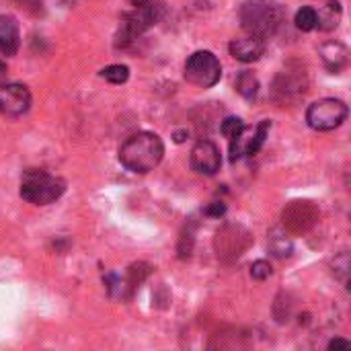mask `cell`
<instances>
[{
  "label": "cell",
  "instance_id": "7a4b0ae2",
  "mask_svg": "<svg viewBox=\"0 0 351 351\" xmlns=\"http://www.w3.org/2000/svg\"><path fill=\"white\" fill-rule=\"evenodd\" d=\"M132 4H134V10L121 14L119 31L115 37L117 47L132 45L144 31L154 27L165 12V6L160 0H132Z\"/></svg>",
  "mask_w": 351,
  "mask_h": 351
},
{
  "label": "cell",
  "instance_id": "52a82bcc",
  "mask_svg": "<svg viewBox=\"0 0 351 351\" xmlns=\"http://www.w3.org/2000/svg\"><path fill=\"white\" fill-rule=\"evenodd\" d=\"M185 78L199 88H210L220 82L222 64L212 51H195L185 62Z\"/></svg>",
  "mask_w": 351,
  "mask_h": 351
},
{
  "label": "cell",
  "instance_id": "e0dca14e",
  "mask_svg": "<svg viewBox=\"0 0 351 351\" xmlns=\"http://www.w3.org/2000/svg\"><path fill=\"white\" fill-rule=\"evenodd\" d=\"M152 274V265H148V263H134V265H130V269H128V274H125V286H128V292H130V296L136 292V288L148 278Z\"/></svg>",
  "mask_w": 351,
  "mask_h": 351
},
{
  "label": "cell",
  "instance_id": "7c38bea8",
  "mask_svg": "<svg viewBox=\"0 0 351 351\" xmlns=\"http://www.w3.org/2000/svg\"><path fill=\"white\" fill-rule=\"evenodd\" d=\"M191 167L199 175H216L222 167L220 148L212 140H199L191 150Z\"/></svg>",
  "mask_w": 351,
  "mask_h": 351
},
{
  "label": "cell",
  "instance_id": "cb8c5ba5",
  "mask_svg": "<svg viewBox=\"0 0 351 351\" xmlns=\"http://www.w3.org/2000/svg\"><path fill=\"white\" fill-rule=\"evenodd\" d=\"M333 267H335V269H333V271H335V276L348 284V276H350V255H348L346 251L335 259V265H333Z\"/></svg>",
  "mask_w": 351,
  "mask_h": 351
},
{
  "label": "cell",
  "instance_id": "d4e9b609",
  "mask_svg": "<svg viewBox=\"0 0 351 351\" xmlns=\"http://www.w3.org/2000/svg\"><path fill=\"white\" fill-rule=\"evenodd\" d=\"M271 274H274L271 265H269L267 261H263V259L255 261V263H253V267H251V276H253L255 280H259V282L267 280V278H269Z\"/></svg>",
  "mask_w": 351,
  "mask_h": 351
},
{
  "label": "cell",
  "instance_id": "4316f807",
  "mask_svg": "<svg viewBox=\"0 0 351 351\" xmlns=\"http://www.w3.org/2000/svg\"><path fill=\"white\" fill-rule=\"evenodd\" d=\"M224 212H226V206H224L222 202H214V204L206 210V214H208V216H212V218H220Z\"/></svg>",
  "mask_w": 351,
  "mask_h": 351
},
{
  "label": "cell",
  "instance_id": "7402d4cb",
  "mask_svg": "<svg viewBox=\"0 0 351 351\" xmlns=\"http://www.w3.org/2000/svg\"><path fill=\"white\" fill-rule=\"evenodd\" d=\"M247 130V125H245V121L241 119V117H226L222 123H220V132H222V136L224 138H228L230 142L232 140H237L243 132Z\"/></svg>",
  "mask_w": 351,
  "mask_h": 351
},
{
  "label": "cell",
  "instance_id": "603a6c76",
  "mask_svg": "<svg viewBox=\"0 0 351 351\" xmlns=\"http://www.w3.org/2000/svg\"><path fill=\"white\" fill-rule=\"evenodd\" d=\"M193 251V226H189L183 237H181V243H179V257L181 259H187Z\"/></svg>",
  "mask_w": 351,
  "mask_h": 351
},
{
  "label": "cell",
  "instance_id": "ac0fdd59",
  "mask_svg": "<svg viewBox=\"0 0 351 351\" xmlns=\"http://www.w3.org/2000/svg\"><path fill=\"white\" fill-rule=\"evenodd\" d=\"M237 90L247 99V101H253L257 99L259 95V80L253 72L249 70H243L239 76H237Z\"/></svg>",
  "mask_w": 351,
  "mask_h": 351
},
{
  "label": "cell",
  "instance_id": "8992f818",
  "mask_svg": "<svg viewBox=\"0 0 351 351\" xmlns=\"http://www.w3.org/2000/svg\"><path fill=\"white\" fill-rule=\"evenodd\" d=\"M253 245V234L249 228H245L243 224H224L216 237H214V249L220 261L224 263H232L237 259H241L249 247Z\"/></svg>",
  "mask_w": 351,
  "mask_h": 351
},
{
  "label": "cell",
  "instance_id": "ba28073f",
  "mask_svg": "<svg viewBox=\"0 0 351 351\" xmlns=\"http://www.w3.org/2000/svg\"><path fill=\"white\" fill-rule=\"evenodd\" d=\"M348 119V105L341 99H321L306 109V123L317 132H331Z\"/></svg>",
  "mask_w": 351,
  "mask_h": 351
},
{
  "label": "cell",
  "instance_id": "6da1fadb",
  "mask_svg": "<svg viewBox=\"0 0 351 351\" xmlns=\"http://www.w3.org/2000/svg\"><path fill=\"white\" fill-rule=\"evenodd\" d=\"M165 156L162 140L152 132H138L130 136L119 148V162L132 173H150L154 171Z\"/></svg>",
  "mask_w": 351,
  "mask_h": 351
},
{
  "label": "cell",
  "instance_id": "277c9868",
  "mask_svg": "<svg viewBox=\"0 0 351 351\" xmlns=\"http://www.w3.org/2000/svg\"><path fill=\"white\" fill-rule=\"evenodd\" d=\"M66 191L64 179L43 169H27L21 177V197L33 206H49Z\"/></svg>",
  "mask_w": 351,
  "mask_h": 351
},
{
  "label": "cell",
  "instance_id": "4fadbf2b",
  "mask_svg": "<svg viewBox=\"0 0 351 351\" xmlns=\"http://www.w3.org/2000/svg\"><path fill=\"white\" fill-rule=\"evenodd\" d=\"M230 56L239 62H257L263 51H265V39L261 37H255V35H247V37H239V39H232L230 45Z\"/></svg>",
  "mask_w": 351,
  "mask_h": 351
},
{
  "label": "cell",
  "instance_id": "ffe728a7",
  "mask_svg": "<svg viewBox=\"0 0 351 351\" xmlns=\"http://www.w3.org/2000/svg\"><path fill=\"white\" fill-rule=\"evenodd\" d=\"M317 12H319V10L313 8V6H302V8L296 12V19H294L296 27H298L300 31H313V29H317V21H319V14H317Z\"/></svg>",
  "mask_w": 351,
  "mask_h": 351
},
{
  "label": "cell",
  "instance_id": "8fae6325",
  "mask_svg": "<svg viewBox=\"0 0 351 351\" xmlns=\"http://www.w3.org/2000/svg\"><path fill=\"white\" fill-rule=\"evenodd\" d=\"M269 128H271V121H269V119H263V121L251 132L249 138H245V132H247V130H245L237 140H232V142H230V160L237 162V160L243 158V156H253V154H257V152L261 150V146L265 144V138H267V134H269Z\"/></svg>",
  "mask_w": 351,
  "mask_h": 351
},
{
  "label": "cell",
  "instance_id": "f1b7e54d",
  "mask_svg": "<svg viewBox=\"0 0 351 351\" xmlns=\"http://www.w3.org/2000/svg\"><path fill=\"white\" fill-rule=\"evenodd\" d=\"M4 74H6V64H4V62L0 60V78H2Z\"/></svg>",
  "mask_w": 351,
  "mask_h": 351
},
{
  "label": "cell",
  "instance_id": "44dd1931",
  "mask_svg": "<svg viewBox=\"0 0 351 351\" xmlns=\"http://www.w3.org/2000/svg\"><path fill=\"white\" fill-rule=\"evenodd\" d=\"M101 76H103L105 80H109L111 84H123V82H128V78H130V68L123 66V64H113V66L103 68V70H101Z\"/></svg>",
  "mask_w": 351,
  "mask_h": 351
},
{
  "label": "cell",
  "instance_id": "d6986e66",
  "mask_svg": "<svg viewBox=\"0 0 351 351\" xmlns=\"http://www.w3.org/2000/svg\"><path fill=\"white\" fill-rule=\"evenodd\" d=\"M269 251H271L276 257L284 259V257H290V255H292L294 245H292V241L286 237V232H282V230H271V234H269Z\"/></svg>",
  "mask_w": 351,
  "mask_h": 351
},
{
  "label": "cell",
  "instance_id": "30bf717a",
  "mask_svg": "<svg viewBox=\"0 0 351 351\" xmlns=\"http://www.w3.org/2000/svg\"><path fill=\"white\" fill-rule=\"evenodd\" d=\"M31 107V93L25 84H0V113L6 117H21Z\"/></svg>",
  "mask_w": 351,
  "mask_h": 351
},
{
  "label": "cell",
  "instance_id": "5b68a950",
  "mask_svg": "<svg viewBox=\"0 0 351 351\" xmlns=\"http://www.w3.org/2000/svg\"><path fill=\"white\" fill-rule=\"evenodd\" d=\"M308 90V72L306 66L298 60H290L274 78L271 95L280 105H290L300 101Z\"/></svg>",
  "mask_w": 351,
  "mask_h": 351
},
{
  "label": "cell",
  "instance_id": "83f0119b",
  "mask_svg": "<svg viewBox=\"0 0 351 351\" xmlns=\"http://www.w3.org/2000/svg\"><path fill=\"white\" fill-rule=\"evenodd\" d=\"M351 348V343L348 341V339H333L331 343H329V350H350Z\"/></svg>",
  "mask_w": 351,
  "mask_h": 351
},
{
  "label": "cell",
  "instance_id": "2e32d148",
  "mask_svg": "<svg viewBox=\"0 0 351 351\" xmlns=\"http://www.w3.org/2000/svg\"><path fill=\"white\" fill-rule=\"evenodd\" d=\"M319 14V21H317V27L321 31H333L337 25H339V19H341V4L337 0H329Z\"/></svg>",
  "mask_w": 351,
  "mask_h": 351
},
{
  "label": "cell",
  "instance_id": "9a60e30c",
  "mask_svg": "<svg viewBox=\"0 0 351 351\" xmlns=\"http://www.w3.org/2000/svg\"><path fill=\"white\" fill-rule=\"evenodd\" d=\"M348 47L339 41H327L321 45V58L329 72H341L348 66Z\"/></svg>",
  "mask_w": 351,
  "mask_h": 351
},
{
  "label": "cell",
  "instance_id": "3957f363",
  "mask_svg": "<svg viewBox=\"0 0 351 351\" xmlns=\"http://www.w3.org/2000/svg\"><path fill=\"white\" fill-rule=\"evenodd\" d=\"M284 21L282 6L274 0H247L241 6V25L249 35L267 39Z\"/></svg>",
  "mask_w": 351,
  "mask_h": 351
},
{
  "label": "cell",
  "instance_id": "9c48e42d",
  "mask_svg": "<svg viewBox=\"0 0 351 351\" xmlns=\"http://www.w3.org/2000/svg\"><path fill=\"white\" fill-rule=\"evenodd\" d=\"M321 218V210L311 199H294L282 212V226L288 234L311 232Z\"/></svg>",
  "mask_w": 351,
  "mask_h": 351
},
{
  "label": "cell",
  "instance_id": "484cf974",
  "mask_svg": "<svg viewBox=\"0 0 351 351\" xmlns=\"http://www.w3.org/2000/svg\"><path fill=\"white\" fill-rule=\"evenodd\" d=\"M21 4V8H27L29 12L33 14H39L43 8H41V0H16Z\"/></svg>",
  "mask_w": 351,
  "mask_h": 351
},
{
  "label": "cell",
  "instance_id": "5bb4252c",
  "mask_svg": "<svg viewBox=\"0 0 351 351\" xmlns=\"http://www.w3.org/2000/svg\"><path fill=\"white\" fill-rule=\"evenodd\" d=\"M21 45L19 25L12 16L0 14V53L2 56H14Z\"/></svg>",
  "mask_w": 351,
  "mask_h": 351
}]
</instances>
